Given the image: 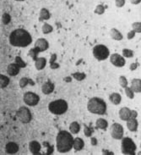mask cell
<instances>
[{"label": "cell", "instance_id": "44", "mask_svg": "<svg viewBox=\"0 0 141 155\" xmlns=\"http://www.w3.org/2000/svg\"><path fill=\"white\" fill-rule=\"evenodd\" d=\"M91 145H93V146H95L97 144V140L95 137H91Z\"/></svg>", "mask_w": 141, "mask_h": 155}, {"label": "cell", "instance_id": "26", "mask_svg": "<svg viewBox=\"0 0 141 155\" xmlns=\"http://www.w3.org/2000/svg\"><path fill=\"white\" fill-rule=\"evenodd\" d=\"M56 59H57V55L53 54L51 56V59H50V67L53 70L58 69L59 68V64L56 63Z\"/></svg>", "mask_w": 141, "mask_h": 155}, {"label": "cell", "instance_id": "29", "mask_svg": "<svg viewBox=\"0 0 141 155\" xmlns=\"http://www.w3.org/2000/svg\"><path fill=\"white\" fill-rule=\"evenodd\" d=\"M42 32L44 34H48L50 32H52L53 31V26L49 24H47V23H44L43 25H42Z\"/></svg>", "mask_w": 141, "mask_h": 155}, {"label": "cell", "instance_id": "34", "mask_svg": "<svg viewBox=\"0 0 141 155\" xmlns=\"http://www.w3.org/2000/svg\"><path fill=\"white\" fill-rule=\"evenodd\" d=\"M128 80L127 78L125 77V76H122L119 77V84H120V86L122 87L123 88H125L128 87Z\"/></svg>", "mask_w": 141, "mask_h": 155}, {"label": "cell", "instance_id": "36", "mask_svg": "<svg viewBox=\"0 0 141 155\" xmlns=\"http://www.w3.org/2000/svg\"><path fill=\"white\" fill-rule=\"evenodd\" d=\"M123 55L125 58H132V57H133V52L130 49H128V48H124L123 50Z\"/></svg>", "mask_w": 141, "mask_h": 155}, {"label": "cell", "instance_id": "47", "mask_svg": "<svg viewBox=\"0 0 141 155\" xmlns=\"http://www.w3.org/2000/svg\"><path fill=\"white\" fill-rule=\"evenodd\" d=\"M130 2L133 4H139L141 2V0H130Z\"/></svg>", "mask_w": 141, "mask_h": 155}, {"label": "cell", "instance_id": "28", "mask_svg": "<svg viewBox=\"0 0 141 155\" xmlns=\"http://www.w3.org/2000/svg\"><path fill=\"white\" fill-rule=\"evenodd\" d=\"M72 76L75 78L76 81H83L85 78V73H82V72H75V73H73L72 74Z\"/></svg>", "mask_w": 141, "mask_h": 155}, {"label": "cell", "instance_id": "12", "mask_svg": "<svg viewBox=\"0 0 141 155\" xmlns=\"http://www.w3.org/2000/svg\"><path fill=\"white\" fill-rule=\"evenodd\" d=\"M20 71H21V67L16 63L8 64V68H7V73L8 74V76H17L20 73Z\"/></svg>", "mask_w": 141, "mask_h": 155}, {"label": "cell", "instance_id": "33", "mask_svg": "<svg viewBox=\"0 0 141 155\" xmlns=\"http://www.w3.org/2000/svg\"><path fill=\"white\" fill-rule=\"evenodd\" d=\"M132 28L135 32L141 33V22H134V23H133L132 24Z\"/></svg>", "mask_w": 141, "mask_h": 155}, {"label": "cell", "instance_id": "16", "mask_svg": "<svg viewBox=\"0 0 141 155\" xmlns=\"http://www.w3.org/2000/svg\"><path fill=\"white\" fill-rule=\"evenodd\" d=\"M54 84L51 81H46L45 83L42 85V93L46 94V95H48V94H51L52 92L54 91Z\"/></svg>", "mask_w": 141, "mask_h": 155}, {"label": "cell", "instance_id": "46", "mask_svg": "<svg viewBox=\"0 0 141 155\" xmlns=\"http://www.w3.org/2000/svg\"><path fill=\"white\" fill-rule=\"evenodd\" d=\"M102 153L103 154H113V153L112 152H110V151H108V150H102Z\"/></svg>", "mask_w": 141, "mask_h": 155}, {"label": "cell", "instance_id": "8", "mask_svg": "<svg viewBox=\"0 0 141 155\" xmlns=\"http://www.w3.org/2000/svg\"><path fill=\"white\" fill-rule=\"evenodd\" d=\"M111 136L116 140H122L124 134V129L119 123H113L110 129Z\"/></svg>", "mask_w": 141, "mask_h": 155}, {"label": "cell", "instance_id": "38", "mask_svg": "<svg viewBox=\"0 0 141 155\" xmlns=\"http://www.w3.org/2000/svg\"><path fill=\"white\" fill-rule=\"evenodd\" d=\"M92 132H93V130H92L91 127H89L86 125H85V128H84V133L85 135L87 137H91Z\"/></svg>", "mask_w": 141, "mask_h": 155}, {"label": "cell", "instance_id": "32", "mask_svg": "<svg viewBox=\"0 0 141 155\" xmlns=\"http://www.w3.org/2000/svg\"><path fill=\"white\" fill-rule=\"evenodd\" d=\"M11 21V17L8 15V13H4L2 16V22L4 23V25H8V23Z\"/></svg>", "mask_w": 141, "mask_h": 155}, {"label": "cell", "instance_id": "35", "mask_svg": "<svg viewBox=\"0 0 141 155\" xmlns=\"http://www.w3.org/2000/svg\"><path fill=\"white\" fill-rule=\"evenodd\" d=\"M94 12L96 15H102L105 12V7H104L103 5H101V4H99V5H97L95 7Z\"/></svg>", "mask_w": 141, "mask_h": 155}, {"label": "cell", "instance_id": "22", "mask_svg": "<svg viewBox=\"0 0 141 155\" xmlns=\"http://www.w3.org/2000/svg\"><path fill=\"white\" fill-rule=\"evenodd\" d=\"M108 126V122L102 118L98 119L96 122H95V127L98 129H101V130H106Z\"/></svg>", "mask_w": 141, "mask_h": 155}, {"label": "cell", "instance_id": "17", "mask_svg": "<svg viewBox=\"0 0 141 155\" xmlns=\"http://www.w3.org/2000/svg\"><path fill=\"white\" fill-rule=\"evenodd\" d=\"M138 126H139V124H138L137 120L136 118H130L127 120V127L130 131H136L138 129Z\"/></svg>", "mask_w": 141, "mask_h": 155}, {"label": "cell", "instance_id": "40", "mask_svg": "<svg viewBox=\"0 0 141 155\" xmlns=\"http://www.w3.org/2000/svg\"><path fill=\"white\" fill-rule=\"evenodd\" d=\"M115 4L117 8H122L123 7L125 4V0H116L115 1Z\"/></svg>", "mask_w": 141, "mask_h": 155}, {"label": "cell", "instance_id": "6", "mask_svg": "<svg viewBox=\"0 0 141 155\" xmlns=\"http://www.w3.org/2000/svg\"><path fill=\"white\" fill-rule=\"evenodd\" d=\"M93 55L97 60H105L109 57L110 51L107 48V47L103 44H98L94 47L93 48Z\"/></svg>", "mask_w": 141, "mask_h": 155}, {"label": "cell", "instance_id": "18", "mask_svg": "<svg viewBox=\"0 0 141 155\" xmlns=\"http://www.w3.org/2000/svg\"><path fill=\"white\" fill-rule=\"evenodd\" d=\"M46 64V59L43 57H40V58H37V59L35 60V66H36V69L37 71H41V70H43Z\"/></svg>", "mask_w": 141, "mask_h": 155}, {"label": "cell", "instance_id": "20", "mask_svg": "<svg viewBox=\"0 0 141 155\" xmlns=\"http://www.w3.org/2000/svg\"><path fill=\"white\" fill-rule=\"evenodd\" d=\"M84 146H85V143H84L83 139L80 137H76L74 140V148L75 151H80L83 149Z\"/></svg>", "mask_w": 141, "mask_h": 155}, {"label": "cell", "instance_id": "13", "mask_svg": "<svg viewBox=\"0 0 141 155\" xmlns=\"http://www.w3.org/2000/svg\"><path fill=\"white\" fill-rule=\"evenodd\" d=\"M41 148H42L41 144L37 141H31L29 143V149L32 154H39Z\"/></svg>", "mask_w": 141, "mask_h": 155}, {"label": "cell", "instance_id": "10", "mask_svg": "<svg viewBox=\"0 0 141 155\" xmlns=\"http://www.w3.org/2000/svg\"><path fill=\"white\" fill-rule=\"evenodd\" d=\"M110 61L116 67H123L126 64L124 57L118 54H113L111 55L110 56Z\"/></svg>", "mask_w": 141, "mask_h": 155}, {"label": "cell", "instance_id": "30", "mask_svg": "<svg viewBox=\"0 0 141 155\" xmlns=\"http://www.w3.org/2000/svg\"><path fill=\"white\" fill-rule=\"evenodd\" d=\"M39 53H40V52H39V51H38L37 49L36 48H31V49L29 51V53H28V55H29V56H30V57H31V58L33 59L34 61H35V60H36V59L38 58L37 55H38V54H39Z\"/></svg>", "mask_w": 141, "mask_h": 155}, {"label": "cell", "instance_id": "5", "mask_svg": "<svg viewBox=\"0 0 141 155\" xmlns=\"http://www.w3.org/2000/svg\"><path fill=\"white\" fill-rule=\"evenodd\" d=\"M122 153L123 154L134 155L137 150L136 144L133 140L129 137H123L122 139V145H121Z\"/></svg>", "mask_w": 141, "mask_h": 155}, {"label": "cell", "instance_id": "4", "mask_svg": "<svg viewBox=\"0 0 141 155\" xmlns=\"http://www.w3.org/2000/svg\"><path fill=\"white\" fill-rule=\"evenodd\" d=\"M68 108H69L68 103L63 99H57V100L52 101L48 104V109L50 112L57 115L66 113Z\"/></svg>", "mask_w": 141, "mask_h": 155}, {"label": "cell", "instance_id": "50", "mask_svg": "<svg viewBox=\"0 0 141 155\" xmlns=\"http://www.w3.org/2000/svg\"><path fill=\"white\" fill-rule=\"evenodd\" d=\"M138 154H141V152H139V153H138Z\"/></svg>", "mask_w": 141, "mask_h": 155}, {"label": "cell", "instance_id": "11", "mask_svg": "<svg viewBox=\"0 0 141 155\" xmlns=\"http://www.w3.org/2000/svg\"><path fill=\"white\" fill-rule=\"evenodd\" d=\"M35 48L39 52H44L49 48V43L45 38H39L35 42Z\"/></svg>", "mask_w": 141, "mask_h": 155}, {"label": "cell", "instance_id": "42", "mask_svg": "<svg viewBox=\"0 0 141 155\" xmlns=\"http://www.w3.org/2000/svg\"><path fill=\"white\" fill-rule=\"evenodd\" d=\"M135 34H136V32H135L133 30H132V31H130L129 33H128L127 38H128V39H129V40H131V39H133V38L135 37Z\"/></svg>", "mask_w": 141, "mask_h": 155}, {"label": "cell", "instance_id": "27", "mask_svg": "<svg viewBox=\"0 0 141 155\" xmlns=\"http://www.w3.org/2000/svg\"><path fill=\"white\" fill-rule=\"evenodd\" d=\"M0 81H1V87L5 88L9 84V78L8 76L1 75L0 76Z\"/></svg>", "mask_w": 141, "mask_h": 155}, {"label": "cell", "instance_id": "15", "mask_svg": "<svg viewBox=\"0 0 141 155\" xmlns=\"http://www.w3.org/2000/svg\"><path fill=\"white\" fill-rule=\"evenodd\" d=\"M119 116L122 120H125L127 121L129 119L131 118V110L127 108V107H123L119 110Z\"/></svg>", "mask_w": 141, "mask_h": 155}, {"label": "cell", "instance_id": "49", "mask_svg": "<svg viewBox=\"0 0 141 155\" xmlns=\"http://www.w3.org/2000/svg\"><path fill=\"white\" fill-rule=\"evenodd\" d=\"M15 1H18V2H21V1H25V0H15Z\"/></svg>", "mask_w": 141, "mask_h": 155}, {"label": "cell", "instance_id": "14", "mask_svg": "<svg viewBox=\"0 0 141 155\" xmlns=\"http://www.w3.org/2000/svg\"><path fill=\"white\" fill-rule=\"evenodd\" d=\"M5 150L7 153L9 154H14V153H16L17 152L19 151V145L15 143H8L5 146Z\"/></svg>", "mask_w": 141, "mask_h": 155}, {"label": "cell", "instance_id": "1", "mask_svg": "<svg viewBox=\"0 0 141 155\" xmlns=\"http://www.w3.org/2000/svg\"><path fill=\"white\" fill-rule=\"evenodd\" d=\"M9 43L14 47L25 48L29 46L32 42V38L30 34L25 29L19 28L13 31L9 35Z\"/></svg>", "mask_w": 141, "mask_h": 155}, {"label": "cell", "instance_id": "31", "mask_svg": "<svg viewBox=\"0 0 141 155\" xmlns=\"http://www.w3.org/2000/svg\"><path fill=\"white\" fill-rule=\"evenodd\" d=\"M125 90V93H126V96L128 97L130 99H133V97H134V92H133V90L131 87H127L124 88Z\"/></svg>", "mask_w": 141, "mask_h": 155}, {"label": "cell", "instance_id": "51", "mask_svg": "<svg viewBox=\"0 0 141 155\" xmlns=\"http://www.w3.org/2000/svg\"><path fill=\"white\" fill-rule=\"evenodd\" d=\"M140 148H141V143H140Z\"/></svg>", "mask_w": 141, "mask_h": 155}, {"label": "cell", "instance_id": "19", "mask_svg": "<svg viewBox=\"0 0 141 155\" xmlns=\"http://www.w3.org/2000/svg\"><path fill=\"white\" fill-rule=\"evenodd\" d=\"M131 88L134 92H141V79H133L131 81Z\"/></svg>", "mask_w": 141, "mask_h": 155}, {"label": "cell", "instance_id": "25", "mask_svg": "<svg viewBox=\"0 0 141 155\" xmlns=\"http://www.w3.org/2000/svg\"><path fill=\"white\" fill-rule=\"evenodd\" d=\"M50 18V13L49 11L45 8H42L40 11V17H39V21H46L49 20Z\"/></svg>", "mask_w": 141, "mask_h": 155}, {"label": "cell", "instance_id": "21", "mask_svg": "<svg viewBox=\"0 0 141 155\" xmlns=\"http://www.w3.org/2000/svg\"><path fill=\"white\" fill-rule=\"evenodd\" d=\"M109 100L112 102L114 105H118L121 103L122 100V97L119 93L117 92H113L110 96H109Z\"/></svg>", "mask_w": 141, "mask_h": 155}, {"label": "cell", "instance_id": "9", "mask_svg": "<svg viewBox=\"0 0 141 155\" xmlns=\"http://www.w3.org/2000/svg\"><path fill=\"white\" fill-rule=\"evenodd\" d=\"M23 100L25 103V104L29 105V106H36L38 104L40 101V97L32 92H27L24 94Z\"/></svg>", "mask_w": 141, "mask_h": 155}, {"label": "cell", "instance_id": "7", "mask_svg": "<svg viewBox=\"0 0 141 155\" xmlns=\"http://www.w3.org/2000/svg\"><path fill=\"white\" fill-rule=\"evenodd\" d=\"M17 117L19 118V120H21L23 124H28L30 122L32 116H31V113L30 111V109L26 107L22 106L17 111Z\"/></svg>", "mask_w": 141, "mask_h": 155}, {"label": "cell", "instance_id": "37", "mask_svg": "<svg viewBox=\"0 0 141 155\" xmlns=\"http://www.w3.org/2000/svg\"><path fill=\"white\" fill-rule=\"evenodd\" d=\"M30 80L27 78V77H22L21 80H20V87L21 88L25 87L28 84H29Z\"/></svg>", "mask_w": 141, "mask_h": 155}, {"label": "cell", "instance_id": "2", "mask_svg": "<svg viewBox=\"0 0 141 155\" xmlns=\"http://www.w3.org/2000/svg\"><path fill=\"white\" fill-rule=\"evenodd\" d=\"M74 137L67 130H60L56 137L57 150L61 153L69 152L74 147Z\"/></svg>", "mask_w": 141, "mask_h": 155}, {"label": "cell", "instance_id": "3", "mask_svg": "<svg viewBox=\"0 0 141 155\" xmlns=\"http://www.w3.org/2000/svg\"><path fill=\"white\" fill-rule=\"evenodd\" d=\"M87 109L91 113L102 115L105 114L107 111V104L103 99L95 97L88 101Z\"/></svg>", "mask_w": 141, "mask_h": 155}, {"label": "cell", "instance_id": "23", "mask_svg": "<svg viewBox=\"0 0 141 155\" xmlns=\"http://www.w3.org/2000/svg\"><path fill=\"white\" fill-rule=\"evenodd\" d=\"M110 35H111V38L116 41H121L123 39V35L118 30H117L116 28H112L110 31Z\"/></svg>", "mask_w": 141, "mask_h": 155}, {"label": "cell", "instance_id": "45", "mask_svg": "<svg viewBox=\"0 0 141 155\" xmlns=\"http://www.w3.org/2000/svg\"><path fill=\"white\" fill-rule=\"evenodd\" d=\"M138 113L136 110H131V117L132 118H137Z\"/></svg>", "mask_w": 141, "mask_h": 155}, {"label": "cell", "instance_id": "24", "mask_svg": "<svg viewBox=\"0 0 141 155\" xmlns=\"http://www.w3.org/2000/svg\"><path fill=\"white\" fill-rule=\"evenodd\" d=\"M69 130L72 134H78L80 130V126L79 123L76 121L72 122L69 126Z\"/></svg>", "mask_w": 141, "mask_h": 155}, {"label": "cell", "instance_id": "43", "mask_svg": "<svg viewBox=\"0 0 141 155\" xmlns=\"http://www.w3.org/2000/svg\"><path fill=\"white\" fill-rule=\"evenodd\" d=\"M138 66H139V64H138L137 62H135V63H133L130 64L129 69H130L131 71H135V70L138 68Z\"/></svg>", "mask_w": 141, "mask_h": 155}, {"label": "cell", "instance_id": "41", "mask_svg": "<svg viewBox=\"0 0 141 155\" xmlns=\"http://www.w3.org/2000/svg\"><path fill=\"white\" fill-rule=\"evenodd\" d=\"M44 146H46L47 147V154H51V153H53V147H52V146H50V144H48L47 143H44Z\"/></svg>", "mask_w": 141, "mask_h": 155}, {"label": "cell", "instance_id": "48", "mask_svg": "<svg viewBox=\"0 0 141 155\" xmlns=\"http://www.w3.org/2000/svg\"><path fill=\"white\" fill-rule=\"evenodd\" d=\"M63 80H64L66 82H71V81H72V78H71L70 76H67V77H65Z\"/></svg>", "mask_w": 141, "mask_h": 155}, {"label": "cell", "instance_id": "39", "mask_svg": "<svg viewBox=\"0 0 141 155\" xmlns=\"http://www.w3.org/2000/svg\"><path fill=\"white\" fill-rule=\"evenodd\" d=\"M15 63H16L21 68H25V66H26L25 63L23 61V59H21L20 56H17L16 58H15Z\"/></svg>", "mask_w": 141, "mask_h": 155}]
</instances>
